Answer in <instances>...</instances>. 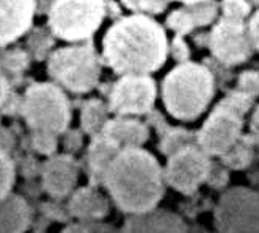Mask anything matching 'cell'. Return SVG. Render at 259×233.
<instances>
[{"instance_id":"obj_37","label":"cell","mask_w":259,"mask_h":233,"mask_svg":"<svg viewBox=\"0 0 259 233\" xmlns=\"http://www.w3.org/2000/svg\"><path fill=\"white\" fill-rule=\"evenodd\" d=\"M170 2V0H168ZM175 2H182L184 5H189V4H198V2H206V0H175Z\"/></svg>"},{"instance_id":"obj_20","label":"cell","mask_w":259,"mask_h":233,"mask_svg":"<svg viewBox=\"0 0 259 233\" xmlns=\"http://www.w3.org/2000/svg\"><path fill=\"white\" fill-rule=\"evenodd\" d=\"M157 129L160 133L159 149L165 157H170L171 153L178 152L179 149L186 146L196 144V132L182 127H171L162 118H159L157 121Z\"/></svg>"},{"instance_id":"obj_16","label":"cell","mask_w":259,"mask_h":233,"mask_svg":"<svg viewBox=\"0 0 259 233\" xmlns=\"http://www.w3.org/2000/svg\"><path fill=\"white\" fill-rule=\"evenodd\" d=\"M101 132L115 141L121 149L142 147L149 139L148 127L139 119H132L131 116H118L107 121Z\"/></svg>"},{"instance_id":"obj_26","label":"cell","mask_w":259,"mask_h":233,"mask_svg":"<svg viewBox=\"0 0 259 233\" xmlns=\"http://www.w3.org/2000/svg\"><path fill=\"white\" fill-rule=\"evenodd\" d=\"M220 10L223 18L245 21L251 13V5L247 0H222Z\"/></svg>"},{"instance_id":"obj_39","label":"cell","mask_w":259,"mask_h":233,"mask_svg":"<svg viewBox=\"0 0 259 233\" xmlns=\"http://www.w3.org/2000/svg\"><path fill=\"white\" fill-rule=\"evenodd\" d=\"M253 2H254L256 5H259V0H253Z\"/></svg>"},{"instance_id":"obj_25","label":"cell","mask_w":259,"mask_h":233,"mask_svg":"<svg viewBox=\"0 0 259 233\" xmlns=\"http://www.w3.org/2000/svg\"><path fill=\"white\" fill-rule=\"evenodd\" d=\"M52 36H54L52 33H48L42 28H36L35 32L30 35L28 45H30V50H32V55L36 60H42L46 56V53L49 52V49L54 44Z\"/></svg>"},{"instance_id":"obj_12","label":"cell","mask_w":259,"mask_h":233,"mask_svg":"<svg viewBox=\"0 0 259 233\" xmlns=\"http://www.w3.org/2000/svg\"><path fill=\"white\" fill-rule=\"evenodd\" d=\"M79 179V164L72 155H51L41 167L42 188L52 197H65L72 193Z\"/></svg>"},{"instance_id":"obj_8","label":"cell","mask_w":259,"mask_h":233,"mask_svg":"<svg viewBox=\"0 0 259 233\" xmlns=\"http://www.w3.org/2000/svg\"><path fill=\"white\" fill-rule=\"evenodd\" d=\"M245 116L222 99L196 132V144L210 157H220L242 136Z\"/></svg>"},{"instance_id":"obj_13","label":"cell","mask_w":259,"mask_h":233,"mask_svg":"<svg viewBox=\"0 0 259 233\" xmlns=\"http://www.w3.org/2000/svg\"><path fill=\"white\" fill-rule=\"evenodd\" d=\"M35 11L36 0H0V47L28 32Z\"/></svg>"},{"instance_id":"obj_31","label":"cell","mask_w":259,"mask_h":233,"mask_svg":"<svg viewBox=\"0 0 259 233\" xmlns=\"http://www.w3.org/2000/svg\"><path fill=\"white\" fill-rule=\"evenodd\" d=\"M168 53L173 56L175 61H178V63H186V61L190 60V55H192L187 42L181 35H176L173 38L171 44L168 45Z\"/></svg>"},{"instance_id":"obj_4","label":"cell","mask_w":259,"mask_h":233,"mask_svg":"<svg viewBox=\"0 0 259 233\" xmlns=\"http://www.w3.org/2000/svg\"><path fill=\"white\" fill-rule=\"evenodd\" d=\"M48 72L62 88L85 94L95 89L101 77V61L91 42L57 49L49 55Z\"/></svg>"},{"instance_id":"obj_19","label":"cell","mask_w":259,"mask_h":233,"mask_svg":"<svg viewBox=\"0 0 259 233\" xmlns=\"http://www.w3.org/2000/svg\"><path fill=\"white\" fill-rule=\"evenodd\" d=\"M121 147L112 141L109 136H105L102 132L93 135L91 144L88 149V169H90V177L95 185L102 183V177L107 166L113 160V157L118 153Z\"/></svg>"},{"instance_id":"obj_35","label":"cell","mask_w":259,"mask_h":233,"mask_svg":"<svg viewBox=\"0 0 259 233\" xmlns=\"http://www.w3.org/2000/svg\"><path fill=\"white\" fill-rule=\"evenodd\" d=\"M250 136L253 138L256 147L259 149V105L254 108V111L251 114V121H250Z\"/></svg>"},{"instance_id":"obj_5","label":"cell","mask_w":259,"mask_h":233,"mask_svg":"<svg viewBox=\"0 0 259 233\" xmlns=\"http://www.w3.org/2000/svg\"><path fill=\"white\" fill-rule=\"evenodd\" d=\"M22 116L33 132L65 133L71 122V105L63 89L54 83H33L22 96Z\"/></svg>"},{"instance_id":"obj_9","label":"cell","mask_w":259,"mask_h":233,"mask_svg":"<svg viewBox=\"0 0 259 233\" xmlns=\"http://www.w3.org/2000/svg\"><path fill=\"white\" fill-rule=\"evenodd\" d=\"M204 45L209 47L214 60L228 68L245 63L254 50L245 21L223 16L204 36Z\"/></svg>"},{"instance_id":"obj_24","label":"cell","mask_w":259,"mask_h":233,"mask_svg":"<svg viewBox=\"0 0 259 233\" xmlns=\"http://www.w3.org/2000/svg\"><path fill=\"white\" fill-rule=\"evenodd\" d=\"M14 177H16V172H14L13 160L10 158L8 152L0 146V200L10 194Z\"/></svg>"},{"instance_id":"obj_28","label":"cell","mask_w":259,"mask_h":233,"mask_svg":"<svg viewBox=\"0 0 259 233\" xmlns=\"http://www.w3.org/2000/svg\"><path fill=\"white\" fill-rule=\"evenodd\" d=\"M32 146L38 153L46 155V157H51V155H54L57 152V146H58L57 135L51 133V132H39V130L33 132Z\"/></svg>"},{"instance_id":"obj_30","label":"cell","mask_w":259,"mask_h":233,"mask_svg":"<svg viewBox=\"0 0 259 233\" xmlns=\"http://www.w3.org/2000/svg\"><path fill=\"white\" fill-rule=\"evenodd\" d=\"M230 183V169L223 163H212L209 174L206 179V185L212 190H225Z\"/></svg>"},{"instance_id":"obj_7","label":"cell","mask_w":259,"mask_h":233,"mask_svg":"<svg viewBox=\"0 0 259 233\" xmlns=\"http://www.w3.org/2000/svg\"><path fill=\"white\" fill-rule=\"evenodd\" d=\"M214 222L222 233H259V191L243 186L226 190L215 207Z\"/></svg>"},{"instance_id":"obj_6","label":"cell","mask_w":259,"mask_h":233,"mask_svg":"<svg viewBox=\"0 0 259 233\" xmlns=\"http://www.w3.org/2000/svg\"><path fill=\"white\" fill-rule=\"evenodd\" d=\"M107 14L105 0H54L49 8V30L68 42L87 41Z\"/></svg>"},{"instance_id":"obj_10","label":"cell","mask_w":259,"mask_h":233,"mask_svg":"<svg viewBox=\"0 0 259 233\" xmlns=\"http://www.w3.org/2000/svg\"><path fill=\"white\" fill-rule=\"evenodd\" d=\"M212 160L198 144H190L171 153L163 170L165 182L182 194L195 193L206 183Z\"/></svg>"},{"instance_id":"obj_29","label":"cell","mask_w":259,"mask_h":233,"mask_svg":"<svg viewBox=\"0 0 259 233\" xmlns=\"http://www.w3.org/2000/svg\"><path fill=\"white\" fill-rule=\"evenodd\" d=\"M237 91L254 99L259 97V72L256 71H243L237 77Z\"/></svg>"},{"instance_id":"obj_34","label":"cell","mask_w":259,"mask_h":233,"mask_svg":"<svg viewBox=\"0 0 259 233\" xmlns=\"http://www.w3.org/2000/svg\"><path fill=\"white\" fill-rule=\"evenodd\" d=\"M247 27H248V33L253 42V47L259 52V10L251 16Z\"/></svg>"},{"instance_id":"obj_23","label":"cell","mask_w":259,"mask_h":233,"mask_svg":"<svg viewBox=\"0 0 259 233\" xmlns=\"http://www.w3.org/2000/svg\"><path fill=\"white\" fill-rule=\"evenodd\" d=\"M0 65L10 74H22L30 65V55L21 49L5 50L0 56Z\"/></svg>"},{"instance_id":"obj_21","label":"cell","mask_w":259,"mask_h":233,"mask_svg":"<svg viewBox=\"0 0 259 233\" xmlns=\"http://www.w3.org/2000/svg\"><path fill=\"white\" fill-rule=\"evenodd\" d=\"M256 155V144L250 135H243L237 141L220 155V163H223L228 169L242 170L251 166Z\"/></svg>"},{"instance_id":"obj_11","label":"cell","mask_w":259,"mask_h":233,"mask_svg":"<svg viewBox=\"0 0 259 233\" xmlns=\"http://www.w3.org/2000/svg\"><path fill=\"white\" fill-rule=\"evenodd\" d=\"M157 88L148 75H123L113 85L109 97V110L116 116H140L152 111Z\"/></svg>"},{"instance_id":"obj_36","label":"cell","mask_w":259,"mask_h":233,"mask_svg":"<svg viewBox=\"0 0 259 233\" xmlns=\"http://www.w3.org/2000/svg\"><path fill=\"white\" fill-rule=\"evenodd\" d=\"M250 180L254 183V186H259V170H253V174H250Z\"/></svg>"},{"instance_id":"obj_22","label":"cell","mask_w":259,"mask_h":233,"mask_svg":"<svg viewBox=\"0 0 259 233\" xmlns=\"http://www.w3.org/2000/svg\"><path fill=\"white\" fill-rule=\"evenodd\" d=\"M109 105H105L99 99H90L82 105L80 111V126L82 130L88 135H96L99 133L105 122H107V114H109Z\"/></svg>"},{"instance_id":"obj_14","label":"cell","mask_w":259,"mask_h":233,"mask_svg":"<svg viewBox=\"0 0 259 233\" xmlns=\"http://www.w3.org/2000/svg\"><path fill=\"white\" fill-rule=\"evenodd\" d=\"M220 5L215 0H206V2L189 4L182 8L175 10L168 18H166V25L171 28L176 35H189L193 30L210 25L215 22L219 16Z\"/></svg>"},{"instance_id":"obj_18","label":"cell","mask_w":259,"mask_h":233,"mask_svg":"<svg viewBox=\"0 0 259 233\" xmlns=\"http://www.w3.org/2000/svg\"><path fill=\"white\" fill-rule=\"evenodd\" d=\"M30 225V207L24 197L8 194L0 200V233H21Z\"/></svg>"},{"instance_id":"obj_27","label":"cell","mask_w":259,"mask_h":233,"mask_svg":"<svg viewBox=\"0 0 259 233\" xmlns=\"http://www.w3.org/2000/svg\"><path fill=\"white\" fill-rule=\"evenodd\" d=\"M126 8L143 14H160L168 7V0H121Z\"/></svg>"},{"instance_id":"obj_33","label":"cell","mask_w":259,"mask_h":233,"mask_svg":"<svg viewBox=\"0 0 259 233\" xmlns=\"http://www.w3.org/2000/svg\"><path fill=\"white\" fill-rule=\"evenodd\" d=\"M63 144L66 147L68 152H77L82 146V136L77 130H71V132H66L65 135V139H63Z\"/></svg>"},{"instance_id":"obj_17","label":"cell","mask_w":259,"mask_h":233,"mask_svg":"<svg viewBox=\"0 0 259 233\" xmlns=\"http://www.w3.org/2000/svg\"><path fill=\"white\" fill-rule=\"evenodd\" d=\"M68 210L80 221L102 219L109 214V202L95 186H82L72 193Z\"/></svg>"},{"instance_id":"obj_2","label":"cell","mask_w":259,"mask_h":233,"mask_svg":"<svg viewBox=\"0 0 259 233\" xmlns=\"http://www.w3.org/2000/svg\"><path fill=\"white\" fill-rule=\"evenodd\" d=\"M115 204L134 214L156 208L165 193V176L159 161L142 147L119 149L102 177Z\"/></svg>"},{"instance_id":"obj_15","label":"cell","mask_w":259,"mask_h":233,"mask_svg":"<svg viewBox=\"0 0 259 233\" xmlns=\"http://www.w3.org/2000/svg\"><path fill=\"white\" fill-rule=\"evenodd\" d=\"M126 231H187L184 219L168 210L151 208L148 211L134 213L124 222Z\"/></svg>"},{"instance_id":"obj_32","label":"cell","mask_w":259,"mask_h":233,"mask_svg":"<svg viewBox=\"0 0 259 233\" xmlns=\"http://www.w3.org/2000/svg\"><path fill=\"white\" fill-rule=\"evenodd\" d=\"M113 230L112 227L99 222V219H90V221H80L75 225H68L65 231H107Z\"/></svg>"},{"instance_id":"obj_1","label":"cell","mask_w":259,"mask_h":233,"mask_svg":"<svg viewBox=\"0 0 259 233\" xmlns=\"http://www.w3.org/2000/svg\"><path fill=\"white\" fill-rule=\"evenodd\" d=\"M104 60L116 74L148 75L160 69L168 56L165 30L145 14L115 22L102 39Z\"/></svg>"},{"instance_id":"obj_3","label":"cell","mask_w":259,"mask_h":233,"mask_svg":"<svg viewBox=\"0 0 259 233\" xmlns=\"http://www.w3.org/2000/svg\"><path fill=\"white\" fill-rule=\"evenodd\" d=\"M215 94V77L209 66L179 63L162 82L163 105L178 121H195L206 110Z\"/></svg>"},{"instance_id":"obj_38","label":"cell","mask_w":259,"mask_h":233,"mask_svg":"<svg viewBox=\"0 0 259 233\" xmlns=\"http://www.w3.org/2000/svg\"><path fill=\"white\" fill-rule=\"evenodd\" d=\"M4 77H7V75H5V71H4L2 65H0V79H4Z\"/></svg>"}]
</instances>
